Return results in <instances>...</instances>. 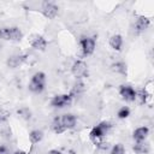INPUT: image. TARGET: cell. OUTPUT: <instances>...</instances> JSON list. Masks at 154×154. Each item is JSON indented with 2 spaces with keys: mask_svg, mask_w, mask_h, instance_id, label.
<instances>
[{
  "mask_svg": "<svg viewBox=\"0 0 154 154\" xmlns=\"http://www.w3.org/2000/svg\"><path fill=\"white\" fill-rule=\"evenodd\" d=\"M46 84V75L43 72H36L29 83V90L32 93H41L45 89Z\"/></svg>",
  "mask_w": 154,
  "mask_h": 154,
  "instance_id": "obj_1",
  "label": "cell"
},
{
  "mask_svg": "<svg viewBox=\"0 0 154 154\" xmlns=\"http://www.w3.org/2000/svg\"><path fill=\"white\" fill-rule=\"evenodd\" d=\"M109 129H111V124L108 122H101L99 125H96L95 128H93V130L90 131V137L96 142L100 138H102L108 132Z\"/></svg>",
  "mask_w": 154,
  "mask_h": 154,
  "instance_id": "obj_2",
  "label": "cell"
},
{
  "mask_svg": "<svg viewBox=\"0 0 154 154\" xmlns=\"http://www.w3.org/2000/svg\"><path fill=\"white\" fill-rule=\"evenodd\" d=\"M72 103V97L70 94H60V95H55L53 96V99L51 100V105L53 107H58V108H63L66 106H70Z\"/></svg>",
  "mask_w": 154,
  "mask_h": 154,
  "instance_id": "obj_3",
  "label": "cell"
},
{
  "mask_svg": "<svg viewBox=\"0 0 154 154\" xmlns=\"http://www.w3.org/2000/svg\"><path fill=\"white\" fill-rule=\"evenodd\" d=\"M71 72L77 78L85 77V76H88V66L83 60H77L73 63V65L71 67Z\"/></svg>",
  "mask_w": 154,
  "mask_h": 154,
  "instance_id": "obj_4",
  "label": "cell"
},
{
  "mask_svg": "<svg viewBox=\"0 0 154 154\" xmlns=\"http://www.w3.org/2000/svg\"><path fill=\"white\" fill-rule=\"evenodd\" d=\"M79 46L83 55H90L95 49V40L91 37H83L79 41Z\"/></svg>",
  "mask_w": 154,
  "mask_h": 154,
  "instance_id": "obj_5",
  "label": "cell"
},
{
  "mask_svg": "<svg viewBox=\"0 0 154 154\" xmlns=\"http://www.w3.org/2000/svg\"><path fill=\"white\" fill-rule=\"evenodd\" d=\"M28 41H29V43H30L34 48L40 49V51H43V49L47 47V41H46V38H45L43 36L38 35V34H32V35H30L29 38H28Z\"/></svg>",
  "mask_w": 154,
  "mask_h": 154,
  "instance_id": "obj_6",
  "label": "cell"
},
{
  "mask_svg": "<svg viewBox=\"0 0 154 154\" xmlns=\"http://www.w3.org/2000/svg\"><path fill=\"white\" fill-rule=\"evenodd\" d=\"M42 13L46 18L53 19L58 14V6L53 2H43L42 4Z\"/></svg>",
  "mask_w": 154,
  "mask_h": 154,
  "instance_id": "obj_7",
  "label": "cell"
},
{
  "mask_svg": "<svg viewBox=\"0 0 154 154\" xmlns=\"http://www.w3.org/2000/svg\"><path fill=\"white\" fill-rule=\"evenodd\" d=\"M119 94L125 101H135L136 100V91L130 85H120Z\"/></svg>",
  "mask_w": 154,
  "mask_h": 154,
  "instance_id": "obj_8",
  "label": "cell"
},
{
  "mask_svg": "<svg viewBox=\"0 0 154 154\" xmlns=\"http://www.w3.org/2000/svg\"><path fill=\"white\" fill-rule=\"evenodd\" d=\"M26 55L25 54H13V55H11L8 59H7V61H6V64H7V66L8 67H11V69H16V67H18L19 65H22L25 60H26Z\"/></svg>",
  "mask_w": 154,
  "mask_h": 154,
  "instance_id": "obj_9",
  "label": "cell"
},
{
  "mask_svg": "<svg viewBox=\"0 0 154 154\" xmlns=\"http://www.w3.org/2000/svg\"><path fill=\"white\" fill-rule=\"evenodd\" d=\"M150 25V20L148 17H144V16H140L136 22H135V30L137 32H142L144 31L146 29H148V26Z\"/></svg>",
  "mask_w": 154,
  "mask_h": 154,
  "instance_id": "obj_10",
  "label": "cell"
},
{
  "mask_svg": "<svg viewBox=\"0 0 154 154\" xmlns=\"http://www.w3.org/2000/svg\"><path fill=\"white\" fill-rule=\"evenodd\" d=\"M148 132H149V130H148V128H147V126L137 128V129L134 131V134H132L134 140H135L136 142H143V141L147 138Z\"/></svg>",
  "mask_w": 154,
  "mask_h": 154,
  "instance_id": "obj_11",
  "label": "cell"
},
{
  "mask_svg": "<svg viewBox=\"0 0 154 154\" xmlns=\"http://www.w3.org/2000/svg\"><path fill=\"white\" fill-rule=\"evenodd\" d=\"M61 123L65 126V129H72V128H75V125L77 123V119L73 114L69 113V114H64L61 117Z\"/></svg>",
  "mask_w": 154,
  "mask_h": 154,
  "instance_id": "obj_12",
  "label": "cell"
},
{
  "mask_svg": "<svg viewBox=\"0 0 154 154\" xmlns=\"http://www.w3.org/2000/svg\"><path fill=\"white\" fill-rule=\"evenodd\" d=\"M109 46L114 49V51H120L122 49V46H123V37L118 34L111 36L109 38Z\"/></svg>",
  "mask_w": 154,
  "mask_h": 154,
  "instance_id": "obj_13",
  "label": "cell"
},
{
  "mask_svg": "<svg viewBox=\"0 0 154 154\" xmlns=\"http://www.w3.org/2000/svg\"><path fill=\"white\" fill-rule=\"evenodd\" d=\"M52 130H53V132L54 134H63L66 129H65V126L63 125V123H61V117H57V118H54V120H53V123H52Z\"/></svg>",
  "mask_w": 154,
  "mask_h": 154,
  "instance_id": "obj_14",
  "label": "cell"
},
{
  "mask_svg": "<svg viewBox=\"0 0 154 154\" xmlns=\"http://www.w3.org/2000/svg\"><path fill=\"white\" fill-rule=\"evenodd\" d=\"M23 37V32L18 26L10 28V40L11 41H20Z\"/></svg>",
  "mask_w": 154,
  "mask_h": 154,
  "instance_id": "obj_15",
  "label": "cell"
},
{
  "mask_svg": "<svg viewBox=\"0 0 154 154\" xmlns=\"http://www.w3.org/2000/svg\"><path fill=\"white\" fill-rule=\"evenodd\" d=\"M132 149H134V152L137 153V154H147V153H149V150H150L149 146H148V144H144L143 142H136V143L134 144Z\"/></svg>",
  "mask_w": 154,
  "mask_h": 154,
  "instance_id": "obj_16",
  "label": "cell"
},
{
  "mask_svg": "<svg viewBox=\"0 0 154 154\" xmlns=\"http://www.w3.org/2000/svg\"><path fill=\"white\" fill-rule=\"evenodd\" d=\"M43 137V132L41 130H32L30 134H29V140L31 142V144H36L38 143Z\"/></svg>",
  "mask_w": 154,
  "mask_h": 154,
  "instance_id": "obj_17",
  "label": "cell"
},
{
  "mask_svg": "<svg viewBox=\"0 0 154 154\" xmlns=\"http://www.w3.org/2000/svg\"><path fill=\"white\" fill-rule=\"evenodd\" d=\"M111 69H112L113 72H117V73H125L126 72V65L124 63H122V61L113 64L111 66Z\"/></svg>",
  "mask_w": 154,
  "mask_h": 154,
  "instance_id": "obj_18",
  "label": "cell"
},
{
  "mask_svg": "<svg viewBox=\"0 0 154 154\" xmlns=\"http://www.w3.org/2000/svg\"><path fill=\"white\" fill-rule=\"evenodd\" d=\"M83 90H84V84H83V83H76V84L73 85V88H72L70 95H71V97H73L75 95H79L81 93H83Z\"/></svg>",
  "mask_w": 154,
  "mask_h": 154,
  "instance_id": "obj_19",
  "label": "cell"
},
{
  "mask_svg": "<svg viewBox=\"0 0 154 154\" xmlns=\"http://www.w3.org/2000/svg\"><path fill=\"white\" fill-rule=\"evenodd\" d=\"M136 99H138V102L141 105H143L146 101H147V91L146 89H141L136 93Z\"/></svg>",
  "mask_w": 154,
  "mask_h": 154,
  "instance_id": "obj_20",
  "label": "cell"
},
{
  "mask_svg": "<svg viewBox=\"0 0 154 154\" xmlns=\"http://www.w3.org/2000/svg\"><path fill=\"white\" fill-rule=\"evenodd\" d=\"M117 116H118V118H120V119H125V118H128V117L130 116V109H129V107L124 106V107L119 108Z\"/></svg>",
  "mask_w": 154,
  "mask_h": 154,
  "instance_id": "obj_21",
  "label": "cell"
},
{
  "mask_svg": "<svg viewBox=\"0 0 154 154\" xmlns=\"http://www.w3.org/2000/svg\"><path fill=\"white\" fill-rule=\"evenodd\" d=\"M17 113H18V116H20L23 119H30V117H31V112L26 108V107H22V108H19L18 111H17Z\"/></svg>",
  "mask_w": 154,
  "mask_h": 154,
  "instance_id": "obj_22",
  "label": "cell"
},
{
  "mask_svg": "<svg viewBox=\"0 0 154 154\" xmlns=\"http://www.w3.org/2000/svg\"><path fill=\"white\" fill-rule=\"evenodd\" d=\"M10 116H11V113H10L7 109H5V108H0V123H5V122H7L8 118H10Z\"/></svg>",
  "mask_w": 154,
  "mask_h": 154,
  "instance_id": "obj_23",
  "label": "cell"
},
{
  "mask_svg": "<svg viewBox=\"0 0 154 154\" xmlns=\"http://www.w3.org/2000/svg\"><path fill=\"white\" fill-rule=\"evenodd\" d=\"M111 154H125V150H124L123 144L118 143V144L113 146V148H112V150H111Z\"/></svg>",
  "mask_w": 154,
  "mask_h": 154,
  "instance_id": "obj_24",
  "label": "cell"
},
{
  "mask_svg": "<svg viewBox=\"0 0 154 154\" xmlns=\"http://www.w3.org/2000/svg\"><path fill=\"white\" fill-rule=\"evenodd\" d=\"M0 38L2 40H10V28H0Z\"/></svg>",
  "mask_w": 154,
  "mask_h": 154,
  "instance_id": "obj_25",
  "label": "cell"
},
{
  "mask_svg": "<svg viewBox=\"0 0 154 154\" xmlns=\"http://www.w3.org/2000/svg\"><path fill=\"white\" fill-rule=\"evenodd\" d=\"M0 154H10L8 147H6L4 144H0Z\"/></svg>",
  "mask_w": 154,
  "mask_h": 154,
  "instance_id": "obj_26",
  "label": "cell"
},
{
  "mask_svg": "<svg viewBox=\"0 0 154 154\" xmlns=\"http://www.w3.org/2000/svg\"><path fill=\"white\" fill-rule=\"evenodd\" d=\"M47 154H61V153H60L59 150H57V149H51Z\"/></svg>",
  "mask_w": 154,
  "mask_h": 154,
  "instance_id": "obj_27",
  "label": "cell"
},
{
  "mask_svg": "<svg viewBox=\"0 0 154 154\" xmlns=\"http://www.w3.org/2000/svg\"><path fill=\"white\" fill-rule=\"evenodd\" d=\"M14 154H26L24 150H17V152H14Z\"/></svg>",
  "mask_w": 154,
  "mask_h": 154,
  "instance_id": "obj_28",
  "label": "cell"
}]
</instances>
